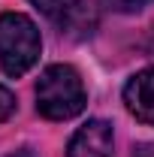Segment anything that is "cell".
<instances>
[{
    "label": "cell",
    "mask_w": 154,
    "mask_h": 157,
    "mask_svg": "<svg viewBox=\"0 0 154 157\" xmlns=\"http://www.w3.org/2000/svg\"><path fill=\"white\" fill-rule=\"evenodd\" d=\"M88 103L85 85L73 67L52 63L37 82V112L48 121H67L76 118Z\"/></svg>",
    "instance_id": "cell-1"
},
{
    "label": "cell",
    "mask_w": 154,
    "mask_h": 157,
    "mask_svg": "<svg viewBox=\"0 0 154 157\" xmlns=\"http://www.w3.org/2000/svg\"><path fill=\"white\" fill-rule=\"evenodd\" d=\"M42 39L37 24L21 12L0 15V67L6 76H24L39 60Z\"/></svg>",
    "instance_id": "cell-2"
},
{
    "label": "cell",
    "mask_w": 154,
    "mask_h": 157,
    "mask_svg": "<svg viewBox=\"0 0 154 157\" xmlns=\"http://www.w3.org/2000/svg\"><path fill=\"white\" fill-rule=\"evenodd\" d=\"M112 148H115L112 124L103 118H94L73 133L67 157H112Z\"/></svg>",
    "instance_id": "cell-3"
},
{
    "label": "cell",
    "mask_w": 154,
    "mask_h": 157,
    "mask_svg": "<svg viewBox=\"0 0 154 157\" xmlns=\"http://www.w3.org/2000/svg\"><path fill=\"white\" fill-rule=\"evenodd\" d=\"M124 106L136 121L154 127V67L139 70L124 85Z\"/></svg>",
    "instance_id": "cell-4"
},
{
    "label": "cell",
    "mask_w": 154,
    "mask_h": 157,
    "mask_svg": "<svg viewBox=\"0 0 154 157\" xmlns=\"http://www.w3.org/2000/svg\"><path fill=\"white\" fill-rule=\"evenodd\" d=\"M33 6H37L42 15H52V18H58V15H67L70 9H76L79 0H30Z\"/></svg>",
    "instance_id": "cell-5"
},
{
    "label": "cell",
    "mask_w": 154,
    "mask_h": 157,
    "mask_svg": "<svg viewBox=\"0 0 154 157\" xmlns=\"http://www.w3.org/2000/svg\"><path fill=\"white\" fill-rule=\"evenodd\" d=\"M12 112H15V94L6 85H0V121H6Z\"/></svg>",
    "instance_id": "cell-6"
},
{
    "label": "cell",
    "mask_w": 154,
    "mask_h": 157,
    "mask_svg": "<svg viewBox=\"0 0 154 157\" xmlns=\"http://www.w3.org/2000/svg\"><path fill=\"white\" fill-rule=\"evenodd\" d=\"M106 6H112L118 12H133V9H142L145 3H151V0H103Z\"/></svg>",
    "instance_id": "cell-7"
},
{
    "label": "cell",
    "mask_w": 154,
    "mask_h": 157,
    "mask_svg": "<svg viewBox=\"0 0 154 157\" xmlns=\"http://www.w3.org/2000/svg\"><path fill=\"white\" fill-rule=\"evenodd\" d=\"M3 157H37V151L33 148H18V151H9V154H3Z\"/></svg>",
    "instance_id": "cell-8"
}]
</instances>
